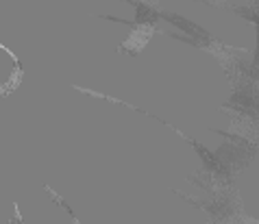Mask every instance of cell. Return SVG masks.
Segmentation results:
<instances>
[{"label":"cell","mask_w":259,"mask_h":224,"mask_svg":"<svg viewBox=\"0 0 259 224\" xmlns=\"http://www.w3.org/2000/svg\"><path fill=\"white\" fill-rule=\"evenodd\" d=\"M222 111L231 113V124L233 128H240V137L246 140L259 135V92L255 87L242 83Z\"/></svg>","instance_id":"obj_1"},{"label":"cell","mask_w":259,"mask_h":224,"mask_svg":"<svg viewBox=\"0 0 259 224\" xmlns=\"http://www.w3.org/2000/svg\"><path fill=\"white\" fill-rule=\"evenodd\" d=\"M240 224H259V220H255V218H244V220H240Z\"/></svg>","instance_id":"obj_2"}]
</instances>
